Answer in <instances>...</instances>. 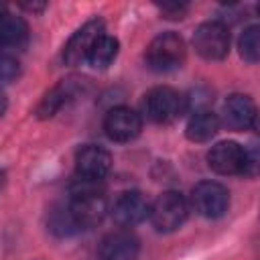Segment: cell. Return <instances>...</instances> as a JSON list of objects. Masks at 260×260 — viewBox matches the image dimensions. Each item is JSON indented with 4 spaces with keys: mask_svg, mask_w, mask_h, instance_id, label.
I'll use <instances>...</instances> for the list:
<instances>
[{
    "mask_svg": "<svg viewBox=\"0 0 260 260\" xmlns=\"http://www.w3.org/2000/svg\"><path fill=\"white\" fill-rule=\"evenodd\" d=\"M185 41L177 32H162L148 43L144 59L152 71L169 73L185 63Z\"/></svg>",
    "mask_w": 260,
    "mask_h": 260,
    "instance_id": "cell-1",
    "label": "cell"
},
{
    "mask_svg": "<svg viewBox=\"0 0 260 260\" xmlns=\"http://www.w3.org/2000/svg\"><path fill=\"white\" fill-rule=\"evenodd\" d=\"M67 209H69L75 225L79 230H83V228H93V225L102 223V219L108 213V201L98 189H91L85 185V187L73 191Z\"/></svg>",
    "mask_w": 260,
    "mask_h": 260,
    "instance_id": "cell-2",
    "label": "cell"
},
{
    "mask_svg": "<svg viewBox=\"0 0 260 260\" xmlns=\"http://www.w3.org/2000/svg\"><path fill=\"white\" fill-rule=\"evenodd\" d=\"M189 215V203L179 191L160 193L154 203H150V221L158 232L179 230Z\"/></svg>",
    "mask_w": 260,
    "mask_h": 260,
    "instance_id": "cell-3",
    "label": "cell"
},
{
    "mask_svg": "<svg viewBox=\"0 0 260 260\" xmlns=\"http://www.w3.org/2000/svg\"><path fill=\"white\" fill-rule=\"evenodd\" d=\"M187 110V98L173 87H154L144 95V114L156 124H169Z\"/></svg>",
    "mask_w": 260,
    "mask_h": 260,
    "instance_id": "cell-4",
    "label": "cell"
},
{
    "mask_svg": "<svg viewBox=\"0 0 260 260\" xmlns=\"http://www.w3.org/2000/svg\"><path fill=\"white\" fill-rule=\"evenodd\" d=\"M195 51L207 61H221L230 53V30L223 22L209 20L197 26L193 35Z\"/></svg>",
    "mask_w": 260,
    "mask_h": 260,
    "instance_id": "cell-5",
    "label": "cell"
},
{
    "mask_svg": "<svg viewBox=\"0 0 260 260\" xmlns=\"http://www.w3.org/2000/svg\"><path fill=\"white\" fill-rule=\"evenodd\" d=\"M191 205L199 215L207 219H217L230 207V193L221 183L201 181L191 191Z\"/></svg>",
    "mask_w": 260,
    "mask_h": 260,
    "instance_id": "cell-6",
    "label": "cell"
},
{
    "mask_svg": "<svg viewBox=\"0 0 260 260\" xmlns=\"http://www.w3.org/2000/svg\"><path fill=\"white\" fill-rule=\"evenodd\" d=\"M207 162L217 175H246L248 150L232 140L217 142L207 152Z\"/></svg>",
    "mask_w": 260,
    "mask_h": 260,
    "instance_id": "cell-7",
    "label": "cell"
},
{
    "mask_svg": "<svg viewBox=\"0 0 260 260\" xmlns=\"http://www.w3.org/2000/svg\"><path fill=\"white\" fill-rule=\"evenodd\" d=\"M104 130H106L108 138L114 140V142H130L140 134L142 118L132 108L118 106V108H112L106 114Z\"/></svg>",
    "mask_w": 260,
    "mask_h": 260,
    "instance_id": "cell-8",
    "label": "cell"
},
{
    "mask_svg": "<svg viewBox=\"0 0 260 260\" xmlns=\"http://www.w3.org/2000/svg\"><path fill=\"white\" fill-rule=\"evenodd\" d=\"M104 35V22L93 18V20H87L83 26H79L71 39L67 41L65 49H63V61L71 67L79 65L81 61L87 59V53L89 49L93 47V43L98 41V37Z\"/></svg>",
    "mask_w": 260,
    "mask_h": 260,
    "instance_id": "cell-9",
    "label": "cell"
},
{
    "mask_svg": "<svg viewBox=\"0 0 260 260\" xmlns=\"http://www.w3.org/2000/svg\"><path fill=\"white\" fill-rule=\"evenodd\" d=\"M148 215H150V201L140 191H124L112 207V217L122 228L138 225Z\"/></svg>",
    "mask_w": 260,
    "mask_h": 260,
    "instance_id": "cell-10",
    "label": "cell"
},
{
    "mask_svg": "<svg viewBox=\"0 0 260 260\" xmlns=\"http://www.w3.org/2000/svg\"><path fill=\"white\" fill-rule=\"evenodd\" d=\"M75 169L77 175L83 177V181H100L104 179L112 169V154L95 144H85L75 154Z\"/></svg>",
    "mask_w": 260,
    "mask_h": 260,
    "instance_id": "cell-11",
    "label": "cell"
},
{
    "mask_svg": "<svg viewBox=\"0 0 260 260\" xmlns=\"http://www.w3.org/2000/svg\"><path fill=\"white\" fill-rule=\"evenodd\" d=\"M140 252V240L130 230H116L108 234L98 248L100 260H136Z\"/></svg>",
    "mask_w": 260,
    "mask_h": 260,
    "instance_id": "cell-12",
    "label": "cell"
},
{
    "mask_svg": "<svg viewBox=\"0 0 260 260\" xmlns=\"http://www.w3.org/2000/svg\"><path fill=\"white\" fill-rule=\"evenodd\" d=\"M221 118L230 130H236V132L250 130L256 126V104L248 95L234 93L225 100L223 110H221Z\"/></svg>",
    "mask_w": 260,
    "mask_h": 260,
    "instance_id": "cell-13",
    "label": "cell"
},
{
    "mask_svg": "<svg viewBox=\"0 0 260 260\" xmlns=\"http://www.w3.org/2000/svg\"><path fill=\"white\" fill-rule=\"evenodd\" d=\"M219 126H221V120L217 114H213L211 110H197L189 118L185 134L191 142H207L217 134Z\"/></svg>",
    "mask_w": 260,
    "mask_h": 260,
    "instance_id": "cell-14",
    "label": "cell"
},
{
    "mask_svg": "<svg viewBox=\"0 0 260 260\" xmlns=\"http://www.w3.org/2000/svg\"><path fill=\"white\" fill-rule=\"evenodd\" d=\"M28 39V24L10 12H0V45L22 47Z\"/></svg>",
    "mask_w": 260,
    "mask_h": 260,
    "instance_id": "cell-15",
    "label": "cell"
},
{
    "mask_svg": "<svg viewBox=\"0 0 260 260\" xmlns=\"http://www.w3.org/2000/svg\"><path fill=\"white\" fill-rule=\"evenodd\" d=\"M71 95H73V87H71L69 81H63V83L55 85V87L49 89V91L45 93V98L39 102V106H37V116H39L41 120L53 118V116L71 100Z\"/></svg>",
    "mask_w": 260,
    "mask_h": 260,
    "instance_id": "cell-16",
    "label": "cell"
},
{
    "mask_svg": "<svg viewBox=\"0 0 260 260\" xmlns=\"http://www.w3.org/2000/svg\"><path fill=\"white\" fill-rule=\"evenodd\" d=\"M118 49H120L118 39H114V37H110V35L104 32L102 37H98V41H95L93 47L89 49L85 61H87L91 67H95V69H106V67L116 59Z\"/></svg>",
    "mask_w": 260,
    "mask_h": 260,
    "instance_id": "cell-17",
    "label": "cell"
},
{
    "mask_svg": "<svg viewBox=\"0 0 260 260\" xmlns=\"http://www.w3.org/2000/svg\"><path fill=\"white\" fill-rule=\"evenodd\" d=\"M238 49H240V55L248 63H256L260 57V26L256 24L248 26L238 41Z\"/></svg>",
    "mask_w": 260,
    "mask_h": 260,
    "instance_id": "cell-18",
    "label": "cell"
},
{
    "mask_svg": "<svg viewBox=\"0 0 260 260\" xmlns=\"http://www.w3.org/2000/svg\"><path fill=\"white\" fill-rule=\"evenodd\" d=\"M49 230L59 238H67V236L75 234L79 228L75 225L69 209H55L51 213V219H49Z\"/></svg>",
    "mask_w": 260,
    "mask_h": 260,
    "instance_id": "cell-19",
    "label": "cell"
},
{
    "mask_svg": "<svg viewBox=\"0 0 260 260\" xmlns=\"http://www.w3.org/2000/svg\"><path fill=\"white\" fill-rule=\"evenodd\" d=\"M20 75V63L10 53L0 51V81H14Z\"/></svg>",
    "mask_w": 260,
    "mask_h": 260,
    "instance_id": "cell-20",
    "label": "cell"
},
{
    "mask_svg": "<svg viewBox=\"0 0 260 260\" xmlns=\"http://www.w3.org/2000/svg\"><path fill=\"white\" fill-rule=\"evenodd\" d=\"M160 12L165 14V18H183L185 12H187V4H179V2H173V4H162L160 6Z\"/></svg>",
    "mask_w": 260,
    "mask_h": 260,
    "instance_id": "cell-21",
    "label": "cell"
},
{
    "mask_svg": "<svg viewBox=\"0 0 260 260\" xmlns=\"http://www.w3.org/2000/svg\"><path fill=\"white\" fill-rule=\"evenodd\" d=\"M6 108H8V100H6V95L0 91V118L4 116V112H6Z\"/></svg>",
    "mask_w": 260,
    "mask_h": 260,
    "instance_id": "cell-22",
    "label": "cell"
},
{
    "mask_svg": "<svg viewBox=\"0 0 260 260\" xmlns=\"http://www.w3.org/2000/svg\"><path fill=\"white\" fill-rule=\"evenodd\" d=\"M2 183H4V175L0 173V187H2Z\"/></svg>",
    "mask_w": 260,
    "mask_h": 260,
    "instance_id": "cell-23",
    "label": "cell"
},
{
    "mask_svg": "<svg viewBox=\"0 0 260 260\" xmlns=\"http://www.w3.org/2000/svg\"><path fill=\"white\" fill-rule=\"evenodd\" d=\"M0 12H4V8H2V6H0Z\"/></svg>",
    "mask_w": 260,
    "mask_h": 260,
    "instance_id": "cell-24",
    "label": "cell"
}]
</instances>
